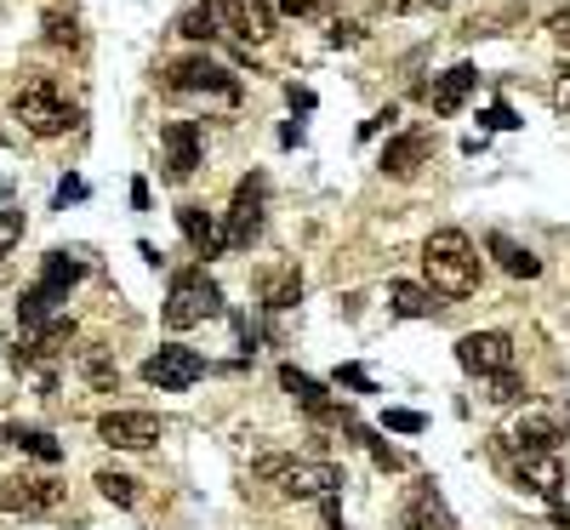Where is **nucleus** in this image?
Masks as SVG:
<instances>
[{
    "label": "nucleus",
    "instance_id": "obj_1",
    "mask_svg": "<svg viewBox=\"0 0 570 530\" xmlns=\"http://www.w3.org/2000/svg\"><path fill=\"white\" fill-rule=\"evenodd\" d=\"M422 274L433 296H474L480 285V251L462 228H433L422 240Z\"/></svg>",
    "mask_w": 570,
    "mask_h": 530
},
{
    "label": "nucleus",
    "instance_id": "obj_2",
    "mask_svg": "<svg viewBox=\"0 0 570 530\" xmlns=\"http://www.w3.org/2000/svg\"><path fill=\"white\" fill-rule=\"evenodd\" d=\"M12 120L29 131V138H63V131L75 126V104L46 75H35V80H23L12 91Z\"/></svg>",
    "mask_w": 570,
    "mask_h": 530
},
{
    "label": "nucleus",
    "instance_id": "obj_3",
    "mask_svg": "<svg viewBox=\"0 0 570 530\" xmlns=\"http://www.w3.org/2000/svg\"><path fill=\"white\" fill-rule=\"evenodd\" d=\"M212 314H223V291H217V280L200 269H178L172 274V285H165V309H160V320L172 325V331H189V325H206Z\"/></svg>",
    "mask_w": 570,
    "mask_h": 530
},
{
    "label": "nucleus",
    "instance_id": "obj_4",
    "mask_svg": "<svg viewBox=\"0 0 570 530\" xmlns=\"http://www.w3.org/2000/svg\"><path fill=\"white\" fill-rule=\"evenodd\" d=\"M262 212H268V177L251 172V177H240V188H234V206H228V228H223L228 251H246V246L262 240V223H268Z\"/></svg>",
    "mask_w": 570,
    "mask_h": 530
},
{
    "label": "nucleus",
    "instance_id": "obj_5",
    "mask_svg": "<svg viewBox=\"0 0 570 530\" xmlns=\"http://www.w3.org/2000/svg\"><path fill=\"white\" fill-rule=\"evenodd\" d=\"M63 490L52 474H7L0 479V508L12 519H41V513H57L63 508Z\"/></svg>",
    "mask_w": 570,
    "mask_h": 530
},
{
    "label": "nucleus",
    "instance_id": "obj_6",
    "mask_svg": "<svg viewBox=\"0 0 570 530\" xmlns=\"http://www.w3.org/2000/svg\"><path fill=\"white\" fill-rule=\"evenodd\" d=\"M514 337H502V331H467V337L456 343V366L467 371V377H508L514 371Z\"/></svg>",
    "mask_w": 570,
    "mask_h": 530
},
{
    "label": "nucleus",
    "instance_id": "obj_7",
    "mask_svg": "<svg viewBox=\"0 0 570 530\" xmlns=\"http://www.w3.org/2000/svg\"><path fill=\"white\" fill-rule=\"evenodd\" d=\"M212 12H217V29L234 41H246V46H262L268 35H275V0H212Z\"/></svg>",
    "mask_w": 570,
    "mask_h": 530
},
{
    "label": "nucleus",
    "instance_id": "obj_8",
    "mask_svg": "<svg viewBox=\"0 0 570 530\" xmlns=\"http://www.w3.org/2000/svg\"><path fill=\"white\" fill-rule=\"evenodd\" d=\"M200 377H206V359H200L194 348H183V343H165V348H154L143 359V382H154L160 393H183Z\"/></svg>",
    "mask_w": 570,
    "mask_h": 530
},
{
    "label": "nucleus",
    "instance_id": "obj_9",
    "mask_svg": "<svg viewBox=\"0 0 570 530\" xmlns=\"http://www.w3.org/2000/svg\"><path fill=\"white\" fill-rule=\"evenodd\" d=\"M165 434V422L154 411H104L97 417V440L115 451H149Z\"/></svg>",
    "mask_w": 570,
    "mask_h": 530
},
{
    "label": "nucleus",
    "instance_id": "obj_10",
    "mask_svg": "<svg viewBox=\"0 0 570 530\" xmlns=\"http://www.w3.org/2000/svg\"><path fill=\"white\" fill-rule=\"evenodd\" d=\"M165 86H172V91H217V97H240V80H234L223 63H212L206 52L165 63Z\"/></svg>",
    "mask_w": 570,
    "mask_h": 530
},
{
    "label": "nucleus",
    "instance_id": "obj_11",
    "mask_svg": "<svg viewBox=\"0 0 570 530\" xmlns=\"http://www.w3.org/2000/svg\"><path fill=\"white\" fill-rule=\"evenodd\" d=\"M399 524H406V530H456V513L445 508V496L433 490V479H417V485H406Z\"/></svg>",
    "mask_w": 570,
    "mask_h": 530
},
{
    "label": "nucleus",
    "instance_id": "obj_12",
    "mask_svg": "<svg viewBox=\"0 0 570 530\" xmlns=\"http://www.w3.org/2000/svg\"><path fill=\"white\" fill-rule=\"evenodd\" d=\"M257 303L268 314L297 309V303H303V269H297V262H262V269H257Z\"/></svg>",
    "mask_w": 570,
    "mask_h": 530
},
{
    "label": "nucleus",
    "instance_id": "obj_13",
    "mask_svg": "<svg viewBox=\"0 0 570 530\" xmlns=\"http://www.w3.org/2000/svg\"><path fill=\"white\" fill-rule=\"evenodd\" d=\"M508 445H519V456H559V445H564V422L553 417V411H525L519 422H514V434H502Z\"/></svg>",
    "mask_w": 570,
    "mask_h": 530
},
{
    "label": "nucleus",
    "instance_id": "obj_14",
    "mask_svg": "<svg viewBox=\"0 0 570 530\" xmlns=\"http://www.w3.org/2000/svg\"><path fill=\"white\" fill-rule=\"evenodd\" d=\"M160 149H165V183H189L194 165H200V126L194 120H172L160 131Z\"/></svg>",
    "mask_w": 570,
    "mask_h": 530
},
{
    "label": "nucleus",
    "instance_id": "obj_15",
    "mask_svg": "<svg viewBox=\"0 0 570 530\" xmlns=\"http://www.w3.org/2000/svg\"><path fill=\"white\" fill-rule=\"evenodd\" d=\"M348 479H343V468H337V462H297L291 456V468L280 474V490L286 496H303V502H309V496H314V502H320V496H337Z\"/></svg>",
    "mask_w": 570,
    "mask_h": 530
},
{
    "label": "nucleus",
    "instance_id": "obj_16",
    "mask_svg": "<svg viewBox=\"0 0 570 530\" xmlns=\"http://www.w3.org/2000/svg\"><path fill=\"white\" fill-rule=\"evenodd\" d=\"M433 154V131H422V126H411V131H399V138L383 149V177H399V183H406V177H417L422 172V160Z\"/></svg>",
    "mask_w": 570,
    "mask_h": 530
},
{
    "label": "nucleus",
    "instance_id": "obj_17",
    "mask_svg": "<svg viewBox=\"0 0 570 530\" xmlns=\"http://www.w3.org/2000/svg\"><path fill=\"white\" fill-rule=\"evenodd\" d=\"M280 388H286L314 422H337V417H348V411H337V400H331V393H325L309 371H297V366H280Z\"/></svg>",
    "mask_w": 570,
    "mask_h": 530
},
{
    "label": "nucleus",
    "instance_id": "obj_18",
    "mask_svg": "<svg viewBox=\"0 0 570 530\" xmlns=\"http://www.w3.org/2000/svg\"><path fill=\"white\" fill-rule=\"evenodd\" d=\"M485 251L496 257V269L514 274V280H536V274H542V257H536L530 246H519L508 228H491V235H485Z\"/></svg>",
    "mask_w": 570,
    "mask_h": 530
},
{
    "label": "nucleus",
    "instance_id": "obj_19",
    "mask_svg": "<svg viewBox=\"0 0 570 530\" xmlns=\"http://www.w3.org/2000/svg\"><path fill=\"white\" fill-rule=\"evenodd\" d=\"M514 479H519L530 496H542V502H559V490H564V468H559V456H519Z\"/></svg>",
    "mask_w": 570,
    "mask_h": 530
},
{
    "label": "nucleus",
    "instance_id": "obj_20",
    "mask_svg": "<svg viewBox=\"0 0 570 530\" xmlns=\"http://www.w3.org/2000/svg\"><path fill=\"white\" fill-rule=\"evenodd\" d=\"M480 86V75H474V63H456V69H445L440 80H433V91H428V104H433V115H456L462 104H467V91Z\"/></svg>",
    "mask_w": 570,
    "mask_h": 530
},
{
    "label": "nucleus",
    "instance_id": "obj_21",
    "mask_svg": "<svg viewBox=\"0 0 570 530\" xmlns=\"http://www.w3.org/2000/svg\"><path fill=\"white\" fill-rule=\"evenodd\" d=\"M178 228H183V240H189L200 257H223V251H228L223 228L212 223V212H206V206H178Z\"/></svg>",
    "mask_w": 570,
    "mask_h": 530
},
{
    "label": "nucleus",
    "instance_id": "obj_22",
    "mask_svg": "<svg viewBox=\"0 0 570 530\" xmlns=\"http://www.w3.org/2000/svg\"><path fill=\"white\" fill-rule=\"evenodd\" d=\"M388 309L399 314V320H428L433 309V291L428 285H411V280H388Z\"/></svg>",
    "mask_w": 570,
    "mask_h": 530
},
{
    "label": "nucleus",
    "instance_id": "obj_23",
    "mask_svg": "<svg viewBox=\"0 0 570 530\" xmlns=\"http://www.w3.org/2000/svg\"><path fill=\"white\" fill-rule=\"evenodd\" d=\"M12 445H18V451H29L35 462H63V445L46 434V428H12Z\"/></svg>",
    "mask_w": 570,
    "mask_h": 530
},
{
    "label": "nucleus",
    "instance_id": "obj_24",
    "mask_svg": "<svg viewBox=\"0 0 570 530\" xmlns=\"http://www.w3.org/2000/svg\"><path fill=\"white\" fill-rule=\"evenodd\" d=\"M97 490H104L109 502H120V508H138V479L120 474V468H104V474H97Z\"/></svg>",
    "mask_w": 570,
    "mask_h": 530
},
{
    "label": "nucleus",
    "instance_id": "obj_25",
    "mask_svg": "<svg viewBox=\"0 0 570 530\" xmlns=\"http://www.w3.org/2000/svg\"><path fill=\"white\" fill-rule=\"evenodd\" d=\"M80 371H86V382H92V388H115V382H120V371H115L97 348H80Z\"/></svg>",
    "mask_w": 570,
    "mask_h": 530
},
{
    "label": "nucleus",
    "instance_id": "obj_26",
    "mask_svg": "<svg viewBox=\"0 0 570 530\" xmlns=\"http://www.w3.org/2000/svg\"><path fill=\"white\" fill-rule=\"evenodd\" d=\"M178 29H183L189 41H212V35H217V12H212V7H206V12H183Z\"/></svg>",
    "mask_w": 570,
    "mask_h": 530
},
{
    "label": "nucleus",
    "instance_id": "obj_27",
    "mask_svg": "<svg viewBox=\"0 0 570 530\" xmlns=\"http://www.w3.org/2000/svg\"><path fill=\"white\" fill-rule=\"evenodd\" d=\"M46 41H52V46H80V29H75V18L46 12Z\"/></svg>",
    "mask_w": 570,
    "mask_h": 530
},
{
    "label": "nucleus",
    "instance_id": "obj_28",
    "mask_svg": "<svg viewBox=\"0 0 570 530\" xmlns=\"http://www.w3.org/2000/svg\"><path fill=\"white\" fill-rule=\"evenodd\" d=\"M525 400V382L508 371V377H491V405H519Z\"/></svg>",
    "mask_w": 570,
    "mask_h": 530
},
{
    "label": "nucleus",
    "instance_id": "obj_29",
    "mask_svg": "<svg viewBox=\"0 0 570 530\" xmlns=\"http://www.w3.org/2000/svg\"><path fill=\"white\" fill-rule=\"evenodd\" d=\"M337 388H348V393H377V382H372V371H365V366H337Z\"/></svg>",
    "mask_w": 570,
    "mask_h": 530
},
{
    "label": "nucleus",
    "instance_id": "obj_30",
    "mask_svg": "<svg viewBox=\"0 0 570 530\" xmlns=\"http://www.w3.org/2000/svg\"><path fill=\"white\" fill-rule=\"evenodd\" d=\"M23 240V212H0V257Z\"/></svg>",
    "mask_w": 570,
    "mask_h": 530
},
{
    "label": "nucleus",
    "instance_id": "obj_31",
    "mask_svg": "<svg viewBox=\"0 0 570 530\" xmlns=\"http://www.w3.org/2000/svg\"><path fill=\"white\" fill-rule=\"evenodd\" d=\"M480 120H485V131H514V126H519V115H514L508 104H496V109H485Z\"/></svg>",
    "mask_w": 570,
    "mask_h": 530
},
{
    "label": "nucleus",
    "instance_id": "obj_32",
    "mask_svg": "<svg viewBox=\"0 0 570 530\" xmlns=\"http://www.w3.org/2000/svg\"><path fill=\"white\" fill-rule=\"evenodd\" d=\"M383 422L394 428V434H422V417H417V411H388Z\"/></svg>",
    "mask_w": 570,
    "mask_h": 530
},
{
    "label": "nucleus",
    "instance_id": "obj_33",
    "mask_svg": "<svg viewBox=\"0 0 570 530\" xmlns=\"http://www.w3.org/2000/svg\"><path fill=\"white\" fill-rule=\"evenodd\" d=\"M359 41V23H337L331 29V46H354Z\"/></svg>",
    "mask_w": 570,
    "mask_h": 530
},
{
    "label": "nucleus",
    "instance_id": "obj_34",
    "mask_svg": "<svg viewBox=\"0 0 570 530\" xmlns=\"http://www.w3.org/2000/svg\"><path fill=\"white\" fill-rule=\"evenodd\" d=\"M548 29H553V41H559V46H570V12H553V18H548Z\"/></svg>",
    "mask_w": 570,
    "mask_h": 530
},
{
    "label": "nucleus",
    "instance_id": "obj_35",
    "mask_svg": "<svg viewBox=\"0 0 570 530\" xmlns=\"http://www.w3.org/2000/svg\"><path fill=\"white\" fill-rule=\"evenodd\" d=\"M80 194H86V183H80V177H69V183L57 188V206H69V201H80Z\"/></svg>",
    "mask_w": 570,
    "mask_h": 530
},
{
    "label": "nucleus",
    "instance_id": "obj_36",
    "mask_svg": "<svg viewBox=\"0 0 570 530\" xmlns=\"http://www.w3.org/2000/svg\"><path fill=\"white\" fill-rule=\"evenodd\" d=\"M131 206H138V212H149V183H143V177L131 183Z\"/></svg>",
    "mask_w": 570,
    "mask_h": 530
},
{
    "label": "nucleus",
    "instance_id": "obj_37",
    "mask_svg": "<svg viewBox=\"0 0 570 530\" xmlns=\"http://www.w3.org/2000/svg\"><path fill=\"white\" fill-rule=\"evenodd\" d=\"M314 7H320V0H286V12H291V18H309Z\"/></svg>",
    "mask_w": 570,
    "mask_h": 530
},
{
    "label": "nucleus",
    "instance_id": "obj_38",
    "mask_svg": "<svg viewBox=\"0 0 570 530\" xmlns=\"http://www.w3.org/2000/svg\"><path fill=\"white\" fill-rule=\"evenodd\" d=\"M383 12H406V7H417V0H377Z\"/></svg>",
    "mask_w": 570,
    "mask_h": 530
},
{
    "label": "nucleus",
    "instance_id": "obj_39",
    "mask_svg": "<svg viewBox=\"0 0 570 530\" xmlns=\"http://www.w3.org/2000/svg\"><path fill=\"white\" fill-rule=\"evenodd\" d=\"M559 109H570V86H559Z\"/></svg>",
    "mask_w": 570,
    "mask_h": 530
}]
</instances>
